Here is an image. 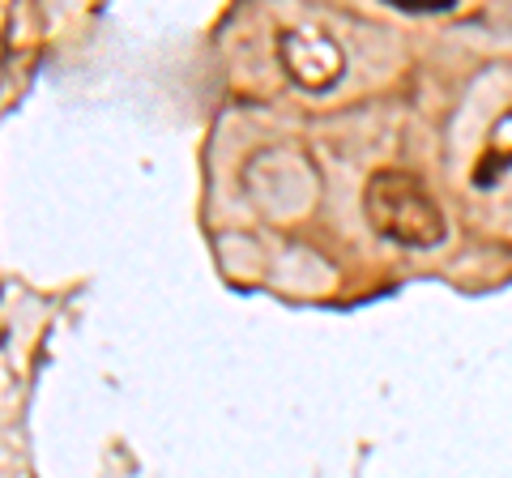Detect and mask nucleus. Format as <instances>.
<instances>
[{"label": "nucleus", "mask_w": 512, "mask_h": 478, "mask_svg": "<svg viewBox=\"0 0 512 478\" xmlns=\"http://www.w3.org/2000/svg\"><path fill=\"white\" fill-rule=\"evenodd\" d=\"M363 214L380 239L414 248V252L440 248L448 235V218L440 210V197L406 167H380L367 175Z\"/></svg>", "instance_id": "1"}, {"label": "nucleus", "mask_w": 512, "mask_h": 478, "mask_svg": "<svg viewBox=\"0 0 512 478\" xmlns=\"http://www.w3.org/2000/svg\"><path fill=\"white\" fill-rule=\"evenodd\" d=\"M278 60L286 77L308 90V94H320V90H333L342 82L346 73V52L342 43L320 26H286L278 35Z\"/></svg>", "instance_id": "2"}]
</instances>
